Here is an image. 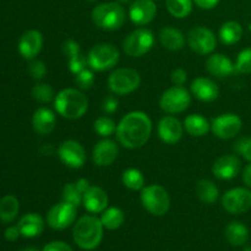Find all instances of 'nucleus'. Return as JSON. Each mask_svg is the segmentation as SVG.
Here are the masks:
<instances>
[{"label":"nucleus","instance_id":"28","mask_svg":"<svg viewBox=\"0 0 251 251\" xmlns=\"http://www.w3.org/2000/svg\"><path fill=\"white\" fill-rule=\"evenodd\" d=\"M225 235L227 238L228 243L233 247H242L248 242L249 238V230L247 226L240 222H230L226 227Z\"/></svg>","mask_w":251,"mask_h":251},{"label":"nucleus","instance_id":"7","mask_svg":"<svg viewBox=\"0 0 251 251\" xmlns=\"http://www.w3.org/2000/svg\"><path fill=\"white\" fill-rule=\"evenodd\" d=\"M119 50L109 43L96 44L88 51V66L95 71H105L114 68L119 61Z\"/></svg>","mask_w":251,"mask_h":251},{"label":"nucleus","instance_id":"6","mask_svg":"<svg viewBox=\"0 0 251 251\" xmlns=\"http://www.w3.org/2000/svg\"><path fill=\"white\" fill-rule=\"evenodd\" d=\"M141 76L135 69L120 68L113 71L108 77V87L114 95L125 96L140 87Z\"/></svg>","mask_w":251,"mask_h":251},{"label":"nucleus","instance_id":"24","mask_svg":"<svg viewBox=\"0 0 251 251\" xmlns=\"http://www.w3.org/2000/svg\"><path fill=\"white\" fill-rule=\"evenodd\" d=\"M90 181L85 178H81L74 183L65 184L63 189V200L71 205L80 207L83 201V194L90 188Z\"/></svg>","mask_w":251,"mask_h":251},{"label":"nucleus","instance_id":"8","mask_svg":"<svg viewBox=\"0 0 251 251\" xmlns=\"http://www.w3.org/2000/svg\"><path fill=\"white\" fill-rule=\"evenodd\" d=\"M191 103V96L183 86H172L164 91L159 100V107L168 114H179L185 112Z\"/></svg>","mask_w":251,"mask_h":251},{"label":"nucleus","instance_id":"39","mask_svg":"<svg viewBox=\"0 0 251 251\" xmlns=\"http://www.w3.org/2000/svg\"><path fill=\"white\" fill-rule=\"evenodd\" d=\"M237 154L242 156L243 158L251 162V137H242L238 140L233 146Z\"/></svg>","mask_w":251,"mask_h":251},{"label":"nucleus","instance_id":"50","mask_svg":"<svg viewBox=\"0 0 251 251\" xmlns=\"http://www.w3.org/2000/svg\"><path fill=\"white\" fill-rule=\"evenodd\" d=\"M22 251H38V250L34 249V248H26V249H24Z\"/></svg>","mask_w":251,"mask_h":251},{"label":"nucleus","instance_id":"1","mask_svg":"<svg viewBox=\"0 0 251 251\" xmlns=\"http://www.w3.org/2000/svg\"><path fill=\"white\" fill-rule=\"evenodd\" d=\"M117 139L123 147L136 150L146 145L152 134V122L144 112H130L117 125Z\"/></svg>","mask_w":251,"mask_h":251},{"label":"nucleus","instance_id":"45","mask_svg":"<svg viewBox=\"0 0 251 251\" xmlns=\"http://www.w3.org/2000/svg\"><path fill=\"white\" fill-rule=\"evenodd\" d=\"M42 251H74L73 248L64 242H51L47 244Z\"/></svg>","mask_w":251,"mask_h":251},{"label":"nucleus","instance_id":"13","mask_svg":"<svg viewBox=\"0 0 251 251\" xmlns=\"http://www.w3.org/2000/svg\"><path fill=\"white\" fill-rule=\"evenodd\" d=\"M222 206L232 215L245 213L251 208V191L247 188L230 189L223 195Z\"/></svg>","mask_w":251,"mask_h":251},{"label":"nucleus","instance_id":"10","mask_svg":"<svg viewBox=\"0 0 251 251\" xmlns=\"http://www.w3.org/2000/svg\"><path fill=\"white\" fill-rule=\"evenodd\" d=\"M76 215H77V207L63 200L48 211L47 223L53 229L64 230L75 222Z\"/></svg>","mask_w":251,"mask_h":251},{"label":"nucleus","instance_id":"22","mask_svg":"<svg viewBox=\"0 0 251 251\" xmlns=\"http://www.w3.org/2000/svg\"><path fill=\"white\" fill-rule=\"evenodd\" d=\"M206 69H207L211 75L218 78L228 77V76L237 73L235 64H233V61L227 55H223V54H212L207 59Z\"/></svg>","mask_w":251,"mask_h":251},{"label":"nucleus","instance_id":"4","mask_svg":"<svg viewBox=\"0 0 251 251\" xmlns=\"http://www.w3.org/2000/svg\"><path fill=\"white\" fill-rule=\"evenodd\" d=\"M93 24L104 31H117L122 28L126 20L124 7L118 2H103L92 10Z\"/></svg>","mask_w":251,"mask_h":251},{"label":"nucleus","instance_id":"36","mask_svg":"<svg viewBox=\"0 0 251 251\" xmlns=\"http://www.w3.org/2000/svg\"><path fill=\"white\" fill-rule=\"evenodd\" d=\"M93 127H95V131L102 137H108L110 135L115 134V131H117V124L109 117L97 118L95 120Z\"/></svg>","mask_w":251,"mask_h":251},{"label":"nucleus","instance_id":"26","mask_svg":"<svg viewBox=\"0 0 251 251\" xmlns=\"http://www.w3.org/2000/svg\"><path fill=\"white\" fill-rule=\"evenodd\" d=\"M159 42L168 50L178 51L185 46V37L180 29L168 26L162 28L159 32Z\"/></svg>","mask_w":251,"mask_h":251},{"label":"nucleus","instance_id":"30","mask_svg":"<svg viewBox=\"0 0 251 251\" xmlns=\"http://www.w3.org/2000/svg\"><path fill=\"white\" fill-rule=\"evenodd\" d=\"M196 195L201 202L212 205L217 201L218 196H220V190L213 181L208 180V179H201L196 184Z\"/></svg>","mask_w":251,"mask_h":251},{"label":"nucleus","instance_id":"46","mask_svg":"<svg viewBox=\"0 0 251 251\" xmlns=\"http://www.w3.org/2000/svg\"><path fill=\"white\" fill-rule=\"evenodd\" d=\"M20 235H21V233H20V229L17 226L16 227L6 228L4 232V237L7 242H16Z\"/></svg>","mask_w":251,"mask_h":251},{"label":"nucleus","instance_id":"38","mask_svg":"<svg viewBox=\"0 0 251 251\" xmlns=\"http://www.w3.org/2000/svg\"><path fill=\"white\" fill-rule=\"evenodd\" d=\"M75 76V83L77 85V87L82 91L90 90L93 86V83H95V75H93L92 71L88 70V69H85V70H82L81 73H78L77 75Z\"/></svg>","mask_w":251,"mask_h":251},{"label":"nucleus","instance_id":"15","mask_svg":"<svg viewBox=\"0 0 251 251\" xmlns=\"http://www.w3.org/2000/svg\"><path fill=\"white\" fill-rule=\"evenodd\" d=\"M157 15V5L154 0H134L130 5L129 17L132 24L145 26L153 21Z\"/></svg>","mask_w":251,"mask_h":251},{"label":"nucleus","instance_id":"52","mask_svg":"<svg viewBox=\"0 0 251 251\" xmlns=\"http://www.w3.org/2000/svg\"><path fill=\"white\" fill-rule=\"evenodd\" d=\"M87 1H95V0H87Z\"/></svg>","mask_w":251,"mask_h":251},{"label":"nucleus","instance_id":"29","mask_svg":"<svg viewBox=\"0 0 251 251\" xmlns=\"http://www.w3.org/2000/svg\"><path fill=\"white\" fill-rule=\"evenodd\" d=\"M243 37V27L237 21H227L221 26L220 39L226 46L238 43Z\"/></svg>","mask_w":251,"mask_h":251},{"label":"nucleus","instance_id":"25","mask_svg":"<svg viewBox=\"0 0 251 251\" xmlns=\"http://www.w3.org/2000/svg\"><path fill=\"white\" fill-rule=\"evenodd\" d=\"M17 227L25 238H34L43 233L44 221L37 213H27L19 221Z\"/></svg>","mask_w":251,"mask_h":251},{"label":"nucleus","instance_id":"16","mask_svg":"<svg viewBox=\"0 0 251 251\" xmlns=\"http://www.w3.org/2000/svg\"><path fill=\"white\" fill-rule=\"evenodd\" d=\"M157 132H158L159 139L164 144L176 145L183 137L184 125L176 117L167 115V117H163L159 120L158 126H157Z\"/></svg>","mask_w":251,"mask_h":251},{"label":"nucleus","instance_id":"35","mask_svg":"<svg viewBox=\"0 0 251 251\" xmlns=\"http://www.w3.org/2000/svg\"><path fill=\"white\" fill-rule=\"evenodd\" d=\"M32 97L39 103H49L55 98V93L48 83H36L32 88Z\"/></svg>","mask_w":251,"mask_h":251},{"label":"nucleus","instance_id":"14","mask_svg":"<svg viewBox=\"0 0 251 251\" xmlns=\"http://www.w3.org/2000/svg\"><path fill=\"white\" fill-rule=\"evenodd\" d=\"M58 156L66 167L73 169L82 168L87 158L83 146L75 140L61 142L58 149Z\"/></svg>","mask_w":251,"mask_h":251},{"label":"nucleus","instance_id":"3","mask_svg":"<svg viewBox=\"0 0 251 251\" xmlns=\"http://www.w3.org/2000/svg\"><path fill=\"white\" fill-rule=\"evenodd\" d=\"M54 108L65 119L76 120L82 118L88 109V100L80 90L65 88L54 98Z\"/></svg>","mask_w":251,"mask_h":251},{"label":"nucleus","instance_id":"20","mask_svg":"<svg viewBox=\"0 0 251 251\" xmlns=\"http://www.w3.org/2000/svg\"><path fill=\"white\" fill-rule=\"evenodd\" d=\"M108 202L109 199L107 193L100 186H90L83 194V207L93 215L102 213L108 207Z\"/></svg>","mask_w":251,"mask_h":251},{"label":"nucleus","instance_id":"17","mask_svg":"<svg viewBox=\"0 0 251 251\" xmlns=\"http://www.w3.org/2000/svg\"><path fill=\"white\" fill-rule=\"evenodd\" d=\"M242 162L234 154H226L220 157L212 166V173L221 180H230L239 174Z\"/></svg>","mask_w":251,"mask_h":251},{"label":"nucleus","instance_id":"47","mask_svg":"<svg viewBox=\"0 0 251 251\" xmlns=\"http://www.w3.org/2000/svg\"><path fill=\"white\" fill-rule=\"evenodd\" d=\"M196 6H199L202 10H211L216 7L220 2V0H194Z\"/></svg>","mask_w":251,"mask_h":251},{"label":"nucleus","instance_id":"23","mask_svg":"<svg viewBox=\"0 0 251 251\" xmlns=\"http://www.w3.org/2000/svg\"><path fill=\"white\" fill-rule=\"evenodd\" d=\"M32 125L37 134L48 135L55 129L56 117L53 110L48 108H38L32 117Z\"/></svg>","mask_w":251,"mask_h":251},{"label":"nucleus","instance_id":"41","mask_svg":"<svg viewBox=\"0 0 251 251\" xmlns=\"http://www.w3.org/2000/svg\"><path fill=\"white\" fill-rule=\"evenodd\" d=\"M28 74L34 80H42L47 75L46 64L41 60H33L28 66Z\"/></svg>","mask_w":251,"mask_h":251},{"label":"nucleus","instance_id":"51","mask_svg":"<svg viewBox=\"0 0 251 251\" xmlns=\"http://www.w3.org/2000/svg\"><path fill=\"white\" fill-rule=\"evenodd\" d=\"M244 251H251V248H247Z\"/></svg>","mask_w":251,"mask_h":251},{"label":"nucleus","instance_id":"31","mask_svg":"<svg viewBox=\"0 0 251 251\" xmlns=\"http://www.w3.org/2000/svg\"><path fill=\"white\" fill-rule=\"evenodd\" d=\"M20 211V202L14 195H6L0 200V221L10 223L17 217Z\"/></svg>","mask_w":251,"mask_h":251},{"label":"nucleus","instance_id":"12","mask_svg":"<svg viewBox=\"0 0 251 251\" xmlns=\"http://www.w3.org/2000/svg\"><path fill=\"white\" fill-rule=\"evenodd\" d=\"M243 126L239 115L234 113H226L213 118L211 123V130L213 134L222 140H229L237 136Z\"/></svg>","mask_w":251,"mask_h":251},{"label":"nucleus","instance_id":"34","mask_svg":"<svg viewBox=\"0 0 251 251\" xmlns=\"http://www.w3.org/2000/svg\"><path fill=\"white\" fill-rule=\"evenodd\" d=\"M166 5L172 16L184 19L193 11L194 0H166Z\"/></svg>","mask_w":251,"mask_h":251},{"label":"nucleus","instance_id":"18","mask_svg":"<svg viewBox=\"0 0 251 251\" xmlns=\"http://www.w3.org/2000/svg\"><path fill=\"white\" fill-rule=\"evenodd\" d=\"M43 47V36L37 29H28L21 36L19 42V51L25 59L36 58Z\"/></svg>","mask_w":251,"mask_h":251},{"label":"nucleus","instance_id":"9","mask_svg":"<svg viewBox=\"0 0 251 251\" xmlns=\"http://www.w3.org/2000/svg\"><path fill=\"white\" fill-rule=\"evenodd\" d=\"M153 44L154 36L150 29L137 28L127 34V37L123 42V49L129 56L139 58L149 53Z\"/></svg>","mask_w":251,"mask_h":251},{"label":"nucleus","instance_id":"40","mask_svg":"<svg viewBox=\"0 0 251 251\" xmlns=\"http://www.w3.org/2000/svg\"><path fill=\"white\" fill-rule=\"evenodd\" d=\"M87 65H88L87 58H86L82 53L68 59L69 70H70L74 75H77L78 73H81L82 70L87 69Z\"/></svg>","mask_w":251,"mask_h":251},{"label":"nucleus","instance_id":"42","mask_svg":"<svg viewBox=\"0 0 251 251\" xmlns=\"http://www.w3.org/2000/svg\"><path fill=\"white\" fill-rule=\"evenodd\" d=\"M63 51L68 59L73 58V56L81 53L80 44L76 41H74V39H68V41H65L63 43Z\"/></svg>","mask_w":251,"mask_h":251},{"label":"nucleus","instance_id":"21","mask_svg":"<svg viewBox=\"0 0 251 251\" xmlns=\"http://www.w3.org/2000/svg\"><path fill=\"white\" fill-rule=\"evenodd\" d=\"M191 93L202 102H213L220 96V88L217 83L208 77H196L191 82Z\"/></svg>","mask_w":251,"mask_h":251},{"label":"nucleus","instance_id":"33","mask_svg":"<svg viewBox=\"0 0 251 251\" xmlns=\"http://www.w3.org/2000/svg\"><path fill=\"white\" fill-rule=\"evenodd\" d=\"M122 181L125 188L132 191L142 190L145 186V176L141 171L136 168H129L123 173Z\"/></svg>","mask_w":251,"mask_h":251},{"label":"nucleus","instance_id":"43","mask_svg":"<svg viewBox=\"0 0 251 251\" xmlns=\"http://www.w3.org/2000/svg\"><path fill=\"white\" fill-rule=\"evenodd\" d=\"M118 100L113 96H109V97H105L102 102V110L105 113V114H112L115 110L118 109Z\"/></svg>","mask_w":251,"mask_h":251},{"label":"nucleus","instance_id":"37","mask_svg":"<svg viewBox=\"0 0 251 251\" xmlns=\"http://www.w3.org/2000/svg\"><path fill=\"white\" fill-rule=\"evenodd\" d=\"M235 69H237V73L251 74V47L250 48L243 49L238 54Z\"/></svg>","mask_w":251,"mask_h":251},{"label":"nucleus","instance_id":"5","mask_svg":"<svg viewBox=\"0 0 251 251\" xmlns=\"http://www.w3.org/2000/svg\"><path fill=\"white\" fill-rule=\"evenodd\" d=\"M141 203L147 212L153 216H163L171 207V198L163 186L158 184L144 186L141 190Z\"/></svg>","mask_w":251,"mask_h":251},{"label":"nucleus","instance_id":"2","mask_svg":"<svg viewBox=\"0 0 251 251\" xmlns=\"http://www.w3.org/2000/svg\"><path fill=\"white\" fill-rule=\"evenodd\" d=\"M104 227L100 218L96 216H82L73 230L74 242L82 250H95L100 244Z\"/></svg>","mask_w":251,"mask_h":251},{"label":"nucleus","instance_id":"27","mask_svg":"<svg viewBox=\"0 0 251 251\" xmlns=\"http://www.w3.org/2000/svg\"><path fill=\"white\" fill-rule=\"evenodd\" d=\"M184 129L189 135L195 137L205 136L211 130V124L200 114H190L184 120Z\"/></svg>","mask_w":251,"mask_h":251},{"label":"nucleus","instance_id":"32","mask_svg":"<svg viewBox=\"0 0 251 251\" xmlns=\"http://www.w3.org/2000/svg\"><path fill=\"white\" fill-rule=\"evenodd\" d=\"M103 227L109 230H115L123 226L125 221V215L120 208L118 207H109L105 208L100 216Z\"/></svg>","mask_w":251,"mask_h":251},{"label":"nucleus","instance_id":"48","mask_svg":"<svg viewBox=\"0 0 251 251\" xmlns=\"http://www.w3.org/2000/svg\"><path fill=\"white\" fill-rule=\"evenodd\" d=\"M243 181H244L248 188L251 189V162L243 171Z\"/></svg>","mask_w":251,"mask_h":251},{"label":"nucleus","instance_id":"19","mask_svg":"<svg viewBox=\"0 0 251 251\" xmlns=\"http://www.w3.org/2000/svg\"><path fill=\"white\" fill-rule=\"evenodd\" d=\"M119 149L118 145L112 140H102L96 144L92 152L93 163L98 167H108L113 164L117 159Z\"/></svg>","mask_w":251,"mask_h":251},{"label":"nucleus","instance_id":"44","mask_svg":"<svg viewBox=\"0 0 251 251\" xmlns=\"http://www.w3.org/2000/svg\"><path fill=\"white\" fill-rule=\"evenodd\" d=\"M186 78H188V75H186V71L184 69H176L173 70L171 75V80L173 82V85L176 86H183L184 83L186 82Z\"/></svg>","mask_w":251,"mask_h":251},{"label":"nucleus","instance_id":"49","mask_svg":"<svg viewBox=\"0 0 251 251\" xmlns=\"http://www.w3.org/2000/svg\"><path fill=\"white\" fill-rule=\"evenodd\" d=\"M119 2H122V4H127V2H131L132 0H118Z\"/></svg>","mask_w":251,"mask_h":251},{"label":"nucleus","instance_id":"11","mask_svg":"<svg viewBox=\"0 0 251 251\" xmlns=\"http://www.w3.org/2000/svg\"><path fill=\"white\" fill-rule=\"evenodd\" d=\"M188 44L199 55H207L216 49L217 39L210 28L203 26L194 27L188 33Z\"/></svg>","mask_w":251,"mask_h":251}]
</instances>
